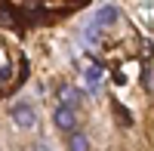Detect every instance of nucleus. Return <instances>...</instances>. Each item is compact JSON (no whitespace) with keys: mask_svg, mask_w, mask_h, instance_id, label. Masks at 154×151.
<instances>
[{"mask_svg":"<svg viewBox=\"0 0 154 151\" xmlns=\"http://www.w3.org/2000/svg\"><path fill=\"white\" fill-rule=\"evenodd\" d=\"M9 120L16 123L19 130H31L34 123H37V111H34L28 102H16V105L9 108Z\"/></svg>","mask_w":154,"mask_h":151,"instance_id":"nucleus-1","label":"nucleus"},{"mask_svg":"<svg viewBox=\"0 0 154 151\" xmlns=\"http://www.w3.org/2000/svg\"><path fill=\"white\" fill-rule=\"evenodd\" d=\"M68 148H74V151H86V148H89V139H86L83 133L71 130V136H68Z\"/></svg>","mask_w":154,"mask_h":151,"instance_id":"nucleus-5","label":"nucleus"},{"mask_svg":"<svg viewBox=\"0 0 154 151\" xmlns=\"http://www.w3.org/2000/svg\"><path fill=\"white\" fill-rule=\"evenodd\" d=\"M53 123L59 127V133H71V130H77V111L71 108V105H62L59 102V108L53 111Z\"/></svg>","mask_w":154,"mask_h":151,"instance_id":"nucleus-2","label":"nucleus"},{"mask_svg":"<svg viewBox=\"0 0 154 151\" xmlns=\"http://www.w3.org/2000/svg\"><path fill=\"white\" fill-rule=\"evenodd\" d=\"M56 96H59L62 105H71V108H80L83 105V93L77 90V86H71V83H62L59 90H56Z\"/></svg>","mask_w":154,"mask_h":151,"instance_id":"nucleus-3","label":"nucleus"},{"mask_svg":"<svg viewBox=\"0 0 154 151\" xmlns=\"http://www.w3.org/2000/svg\"><path fill=\"white\" fill-rule=\"evenodd\" d=\"M99 80H102V68H99V65H89V68H86V86H89L93 93L99 90Z\"/></svg>","mask_w":154,"mask_h":151,"instance_id":"nucleus-6","label":"nucleus"},{"mask_svg":"<svg viewBox=\"0 0 154 151\" xmlns=\"http://www.w3.org/2000/svg\"><path fill=\"white\" fill-rule=\"evenodd\" d=\"M117 19H120V9L117 6H102L96 12V25H114Z\"/></svg>","mask_w":154,"mask_h":151,"instance_id":"nucleus-4","label":"nucleus"}]
</instances>
